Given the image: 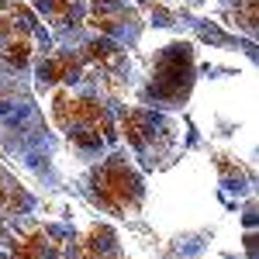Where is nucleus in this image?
Instances as JSON below:
<instances>
[{"label":"nucleus","mask_w":259,"mask_h":259,"mask_svg":"<svg viewBox=\"0 0 259 259\" xmlns=\"http://www.w3.org/2000/svg\"><path fill=\"white\" fill-rule=\"evenodd\" d=\"M0 156L24 166L28 173L56 183L52 169V132L35 104L31 76L0 62Z\"/></svg>","instance_id":"nucleus-1"},{"label":"nucleus","mask_w":259,"mask_h":259,"mask_svg":"<svg viewBox=\"0 0 259 259\" xmlns=\"http://www.w3.org/2000/svg\"><path fill=\"white\" fill-rule=\"evenodd\" d=\"M190 4H200V0H190Z\"/></svg>","instance_id":"nucleus-9"},{"label":"nucleus","mask_w":259,"mask_h":259,"mask_svg":"<svg viewBox=\"0 0 259 259\" xmlns=\"http://www.w3.org/2000/svg\"><path fill=\"white\" fill-rule=\"evenodd\" d=\"M49 121L62 132V139L73 142L80 156H104L118 142V111L111 90L97 83L49 90Z\"/></svg>","instance_id":"nucleus-3"},{"label":"nucleus","mask_w":259,"mask_h":259,"mask_svg":"<svg viewBox=\"0 0 259 259\" xmlns=\"http://www.w3.org/2000/svg\"><path fill=\"white\" fill-rule=\"evenodd\" d=\"M31 211H35V197H31L28 187L0 162V225L18 221V218H24V214H31Z\"/></svg>","instance_id":"nucleus-8"},{"label":"nucleus","mask_w":259,"mask_h":259,"mask_svg":"<svg viewBox=\"0 0 259 259\" xmlns=\"http://www.w3.org/2000/svg\"><path fill=\"white\" fill-rule=\"evenodd\" d=\"M83 190L90 204H97L111 218H135L142 207V194H145L139 169L124 149H111L107 156H100V162H94L83 180Z\"/></svg>","instance_id":"nucleus-4"},{"label":"nucleus","mask_w":259,"mask_h":259,"mask_svg":"<svg viewBox=\"0 0 259 259\" xmlns=\"http://www.w3.org/2000/svg\"><path fill=\"white\" fill-rule=\"evenodd\" d=\"M118 128L128 139V145L135 149V156L142 159L145 169H162L177 152L180 128L166 114L145 111V107H132V111L124 107V111H118Z\"/></svg>","instance_id":"nucleus-6"},{"label":"nucleus","mask_w":259,"mask_h":259,"mask_svg":"<svg viewBox=\"0 0 259 259\" xmlns=\"http://www.w3.org/2000/svg\"><path fill=\"white\" fill-rule=\"evenodd\" d=\"M190 87H194V52L190 45L173 41L152 59V73H149V83L142 87V97L152 100L156 107L177 111L190 97Z\"/></svg>","instance_id":"nucleus-7"},{"label":"nucleus","mask_w":259,"mask_h":259,"mask_svg":"<svg viewBox=\"0 0 259 259\" xmlns=\"http://www.w3.org/2000/svg\"><path fill=\"white\" fill-rule=\"evenodd\" d=\"M52 35L24 0H0V62L31 76V66Z\"/></svg>","instance_id":"nucleus-5"},{"label":"nucleus","mask_w":259,"mask_h":259,"mask_svg":"<svg viewBox=\"0 0 259 259\" xmlns=\"http://www.w3.org/2000/svg\"><path fill=\"white\" fill-rule=\"evenodd\" d=\"M0 259H121V245L107 225L76 232L56 221H18L0 225Z\"/></svg>","instance_id":"nucleus-2"}]
</instances>
